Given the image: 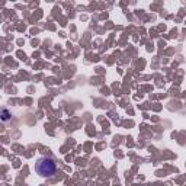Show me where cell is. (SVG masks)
<instances>
[{"label":"cell","mask_w":186,"mask_h":186,"mask_svg":"<svg viewBox=\"0 0 186 186\" xmlns=\"http://www.w3.org/2000/svg\"><path fill=\"white\" fill-rule=\"evenodd\" d=\"M35 172L42 178H51L57 172V164L51 157H39L35 163Z\"/></svg>","instance_id":"obj_1"},{"label":"cell","mask_w":186,"mask_h":186,"mask_svg":"<svg viewBox=\"0 0 186 186\" xmlns=\"http://www.w3.org/2000/svg\"><path fill=\"white\" fill-rule=\"evenodd\" d=\"M1 119H3V121H9V119H10V113H9V111L4 109V108L1 109Z\"/></svg>","instance_id":"obj_2"}]
</instances>
